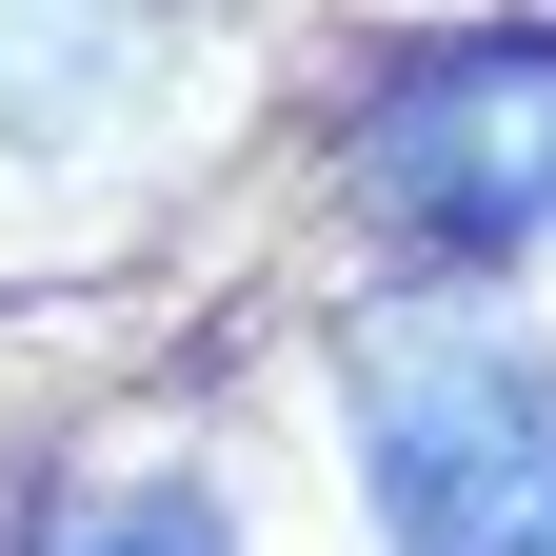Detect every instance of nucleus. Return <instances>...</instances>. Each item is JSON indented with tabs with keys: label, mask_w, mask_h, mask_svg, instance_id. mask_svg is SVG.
Returning <instances> with one entry per match:
<instances>
[{
	"label": "nucleus",
	"mask_w": 556,
	"mask_h": 556,
	"mask_svg": "<svg viewBox=\"0 0 556 556\" xmlns=\"http://www.w3.org/2000/svg\"><path fill=\"white\" fill-rule=\"evenodd\" d=\"M358 497L397 556H556V358L497 318L358 338Z\"/></svg>",
	"instance_id": "nucleus-1"
},
{
	"label": "nucleus",
	"mask_w": 556,
	"mask_h": 556,
	"mask_svg": "<svg viewBox=\"0 0 556 556\" xmlns=\"http://www.w3.org/2000/svg\"><path fill=\"white\" fill-rule=\"evenodd\" d=\"M358 199L438 258H536L556 239V21L438 40L358 100Z\"/></svg>",
	"instance_id": "nucleus-2"
},
{
	"label": "nucleus",
	"mask_w": 556,
	"mask_h": 556,
	"mask_svg": "<svg viewBox=\"0 0 556 556\" xmlns=\"http://www.w3.org/2000/svg\"><path fill=\"white\" fill-rule=\"evenodd\" d=\"M160 60V0H0V139H100Z\"/></svg>",
	"instance_id": "nucleus-3"
},
{
	"label": "nucleus",
	"mask_w": 556,
	"mask_h": 556,
	"mask_svg": "<svg viewBox=\"0 0 556 556\" xmlns=\"http://www.w3.org/2000/svg\"><path fill=\"white\" fill-rule=\"evenodd\" d=\"M40 556H239V517L199 497V477H119V497L40 517Z\"/></svg>",
	"instance_id": "nucleus-4"
}]
</instances>
